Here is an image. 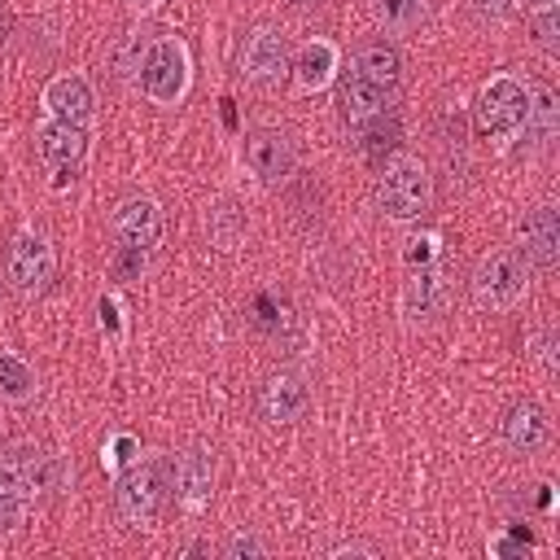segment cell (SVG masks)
Masks as SVG:
<instances>
[{"mask_svg":"<svg viewBox=\"0 0 560 560\" xmlns=\"http://www.w3.org/2000/svg\"><path fill=\"white\" fill-rule=\"evenodd\" d=\"M171 499V459L166 455H153V459H140L122 472L118 490H114V503H118V516L131 521V525H149Z\"/></svg>","mask_w":560,"mask_h":560,"instance_id":"6da1fadb","label":"cell"},{"mask_svg":"<svg viewBox=\"0 0 560 560\" xmlns=\"http://www.w3.org/2000/svg\"><path fill=\"white\" fill-rule=\"evenodd\" d=\"M376 201L389 219H416L429 210V175L420 162L411 158H398L381 171V184H376Z\"/></svg>","mask_w":560,"mask_h":560,"instance_id":"7a4b0ae2","label":"cell"},{"mask_svg":"<svg viewBox=\"0 0 560 560\" xmlns=\"http://www.w3.org/2000/svg\"><path fill=\"white\" fill-rule=\"evenodd\" d=\"M140 83L153 101L171 105L184 96L188 88V52L179 39H158L144 48V61H140Z\"/></svg>","mask_w":560,"mask_h":560,"instance_id":"3957f363","label":"cell"},{"mask_svg":"<svg viewBox=\"0 0 560 560\" xmlns=\"http://www.w3.org/2000/svg\"><path fill=\"white\" fill-rule=\"evenodd\" d=\"M61 481V468L39 446H4L0 451V486L22 494H52Z\"/></svg>","mask_w":560,"mask_h":560,"instance_id":"277c9868","label":"cell"},{"mask_svg":"<svg viewBox=\"0 0 560 560\" xmlns=\"http://www.w3.org/2000/svg\"><path fill=\"white\" fill-rule=\"evenodd\" d=\"M529 109V92L516 79H490L477 92V127L490 136H512L525 122Z\"/></svg>","mask_w":560,"mask_h":560,"instance_id":"5b68a950","label":"cell"},{"mask_svg":"<svg viewBox=\"0 0 560 560\" xmlns=\"http://www.w3.org/2000/svg\"><path fill=\"white\" fill-rule=\"evenodd\" d=\"M521 289H525V267H521L516 249H494L472 271V293L481 306H508V302H516Z\"/></svg>","mask_w":560,"mask_h":560,"instance_id":"8992f818","label":"cell"},{"mask_svg":"<svg viewBox=\"0 0 560 560\" xmlns=\"http://www.w3.org/2000/svg\"><path fill=\"white\" fill-rule=\"evenodd\" d=\"M4 271H9V284H13L22 298L44 293L48 280H52V249H48V241L35 236V232H22V236L9 245Z\"/></svg>","mask_w":560,"mask_h":560,"instance_id":"52a82bcc","label":"cell"},{"mask_svg":"<svg viewBox=\"0 0 560 560\" xmlns=\"http://www.w3.org/2000/svg\"><path fill=\"white\" fill-rule=\"evenodd\" d=\"M284 70H289V39L271 26L249 31L245 44H241V74L258 88H271Z\"/></svg>","mask_w":560,"mask_h":560,"instance_id":"ba28073f","label":"cell"},{"mask_svg":"<svg viewBox=\"0 0 560 560\" xmlns=\"http://www.w3.org/2000/svg\"><path fill=\"white\" fill-rule=\"evenodd\" d=\"M306 402H311V389H306V381H302L298 372H271V376L258 385V411H262V420H271V424L298 420V416L306 411Z\"/></svg>","mask_w":560,"mask_h":560,"instance_id":"9c48e42d","label":"cell"},{"mask_svg":"<svg viewBox=\"0 0 560 560\" xmlns=\"http://www.w3.org/2000/svg\"><path fill=\"white\" fill-rule=\"evenodd\" d=\"M516 254H521L525 262L542 267V271H547V267H556V258H560V219H556V210H551V206H538V210H529V214H525Z\"/></svg>","mask_w":560,"mask_h":560,"instance_id":"30bf717a","label":"cell"},{"mask_svg":"<svg viewBox=\"0 0 560 560\" xmlns=\"http://www.w3.org/2000/svg\"><path fill=\"white\" fill-rule=\"evenodd\" d=\"M35 149L39 158L52 166V171H79L83 153H88V136H83V122H44L39 136H35Z\"/></svg>","mask_w":560,"mask_h":560,"instance_id":"8fae6325","label":"cell"},{"mask_svg":"<svg viewBox=\"0 0 560 560\" xmlns=\"http://www.w3.org/2000/svg\"><path fill=\"white\" fill-rule=\"evenodd\" d=\"M214 490V455L210 451H184L171 459V494L188 508H201Z\"/></svg>","mask_w":560,"mask_h":560,"instance_id":"7c38bea8","label":"cell"},{"mask_svg":"<svg viewBox=\"0 0 560 560\" xmlns=\"http://www.w3.org/2000/svg\"><path fill=\"white\" fill-rule=\"evenodd\" d=\"M245 162H249V171H254L258 179L280 184V179L293 171V144H289L284 131L262 127V131H254V136L245 140Z\"/></svg>","mask_w":560,"mask_h":560,"instance_id":"4fadbf2b","label":"cell"},{"mask_svg":"<svg viewBox=\"0 0 560 560\" xmlns=\"http://www.w3.org/2000/svg\"><path fill=\"white\" fill-rule=\"evenodd\" d=\"M114 236H118L122 245L153 249V245H158V236H162L158 201H153V197H127V201L114 210Z\"/></svg>","mask_w":560,"mask_h":560,"instance_id":"5bb4252c","label":"cell"},{"mask_svg":"<svg viewBox=\"0 0 560 560\" xmlns=\"http://www.w3.org/2000/svg\"><path fill=\"white\" fill-rule=\"evenodd\" d=\"M503 438H508L512 451H538L547 442V411L529 398L512 402L508 416H503Z\"/></svg>","mask_w":560,"mask_h":560,"instance_id":"9a60e30c","label":"cell"},{"mask_svg":"<svg viewBox=\"0 0 560 560\" xmlns=\"http://www.w3.org/2000/svg\"><path fill=\"white\" fill-rule=\"evenodd\" d=\"M337 105H341V114L359 127V122H368L372 114L385 109V92H381L376 83H368L359 70H346L341 83H337Z\"/></svg>","mask_w":560,"mask_h":560,"instance_id":"2e32d148","label":"cell"},{"mask_svg":"<svg viewBox=\"0 0 560 560\" xmlns=\"http://www.w3.org/2000/svg\"><path fill=\"white\" fill-rule=\"evenodd\" d=\"M44 105H48L52 118H61V122H83V118L92 114V88H88V79H79V74H61V79L48 83Z\"/></svg>","mask_w":560,"mask_h":560,"instance_id":"e0dca14e","label":"cell"},{"mask_svg":"<svg viewBox=\"0 0 560 560\" xmlns=\"http://www.w3.org/2000/svg\"><path fill=\"white\" fill-rule=\"evenodd\" d=\"M354 70H359L368 83H376L381 92H389V88H398V79H402V57H398V48H394V44L372 39V44H363V48H359Z\"/></svg>","mask_w":560,"mask_h":560,"instance_id":"ac0fdd59","label":"cell"},{"mask_svg":"<svg viewBox=\"0 0 560 560\" xmlns=\"http://www.w3.org/2000/svg\"><path fill=\"white\" fill-rule=\"evenodd\" d=\"M332 66H337V52H332V44H324V39H311V44L298 52V61H293V74H298V83L311 92V88H324V83L332 79Z\"/></svg>","mask_w":560,"mask_h":560,"instance_id":"d6986e66","label":"cell"},{"mask_svg":"<svg viewBox=\"0 0 560 560\" xmlns=\"http://www.w3.org/2000/svg\"><path fill=\"white\" fill-rule=\"evenodd\" d=\"M438 306H442V276L433 267H424L420 276L407 280V315L429 319V315H438Z\"/></svg>","mask_w":560,"mask_h":560,"instance_id":"ffe728a7","label":"cell"},{"mask_svg":"<svg viewBox=\"0 0 560 560\" xmlns=\"http://www.w3.org/2000/svg\"><path fill=\"white\" fill-rule=\"evenodd\" d=\"M363 127V153L372 158V162H385V153H394L398 149V118L394 114H372L368 122H359Z\"/></svg>","mask_w":560,"mask_h":560,"instance_id":"44dd1931","label":"cell"},{"mask_svg":"<svg viewBox=\"0 0 560 560\" xmlns=\"http://www.w3.org/2000/svg\"><path fill=\"white\" fill-rule=\"evenodd\" d=\"M420 9H424V0H372L376 22H385V26H394V31L416 26V22H420Z\"/></svg>","mask_w":560,"mask_h":560,"instance_id":"7402d4cb","label":"cell"},{"mask_svg":"<svg viewBox=\"0 0 560 560\" xmlns=\"http://www.w3.org/2000/svg\"><path fill=\"white\" fill-rule=\"evenodd\" d=\"M31 385H35L31 368H26L18 354H0V394H4V398H26Z\"/></svg>","mask_w":560,"mask_h":560,"instance_id":"603a6c76","label":"cell"},{"mask_svg":"<svg viewBox=\"0 0 560 560\" xmlns=\"http://www.w3.org/2000/svg\"><path fill=\"white\" fill-rule=\"evenodd\" d=\"M529 118H534V127H538L542 140L556 131V96H551V88H538V92H534V101H529V109H525V122H529Z\"/></svg>","mask_w":560,"mask_h":560,"instance_id":"cb8c5ba5","label":"cell"},{"mask_svg":"<svg viewBox=\"0 0 560 560\" xmlns=\"http://www.w3.org/2000/svg\"><path fill=\"white\" fill-rule=\"evenodd\" d=\"M22 521H26L22 494H18V490H9V486H0V534H13V529H22Z\"/></svg>","mask_w":560,"mask_h":560,"instance_id":"d4e9b609","label":"cell"},{"mask_svg":"<svg viewBox=\"0 0 560 560\" xmlns=\"http://www.w3.org/2000/svg\"><path fill=\"white\" fill-rule=\"evenodd\" d=\"M144 254H149V249H140V245H118V254H114V276H118V280H136V276L144 271Z\"/></svg>","mask_w":560,"mask_h":560,"instance_id":"484cf974","label":"cell"},{"mask_svg":"<svg viewBox=\"0 0 560 560\" xmlns=\"http://www.w3.org/2000/svg\"><path fill=\"white\" fill-rule=\"evenodd\" d=\"M534 35H538L542 48H556V35H560V18H556V9L534 13Z\"/></svg>","mask_w":560,"mask_h":560,"instance_id":"4316f807","label":"cell"},{"mask_svg":"<svg viewBox=\"0 0 560 560\" xmlns=\"http://www.w3.org/2000/svg\"><path fill=\"white\" fill-rule=\"evenodd\" d=\"M223 551H228V556H262L267 547H262L258 538H245V534H241V538H232V542H228Z\"/></svg>","mask_w":560,"mask_h":560,"instance_id":"83f0119b","label":"cell"},{"mask_svg":"<svg viewBox=\"0 0 560 560\" xmlns=\"http://www.w3.org/2000/svg\"><path fill=\"white\" fill-rule=\"evenodd\" d=\"M481 4V13H512L516 9V0H477Z\"/></svg>","mask_w":560,"mask_h":560,"instance_id":"f1b7e54d","label":"cell"},{"mask_svg":"<svg viewBox=\"0 0 560 560\" xmlns=\"http://www.w3.org/2000/svg\"><path fill=\"white\" fill-rule=\"evenodd\" d=\"M429 245H433V241H411V249H407V258H411V262H416V258H420V262H424V258H429V254H433V249H429Z\"/></svg>","mask_w":560,"mask_h":560,"instance_id":"f546056e","label":"cell"},{"mask_svg":"<svg viewBox=\"0 0 560 560\" xmlns=\"http://www.w3.org/2000/svg\"><path fill=\"white\" fill-rule=\"evenodd\" d=\"M556 4H560V0H525L529 13H547V9H556Z\"/></svg>","mask_w":560,"mask_h":560,"instance_id":"4dcf8cb0","label":"cell"},{"mask_svg":"<svg viewBox=\"0 0 560 560\" xmlns=\"http://www.w3.org/2000/svg\"><path fill=\"white\" fill-rule=\"evenodd\" d=\"M293 9H311V4H319V0H289Z\"/></svg>","mask_w":560,"mask_h":560,"instance_id":"1f68e13d","label":"cell"},{"mask_svg":"<svg viewBox=\"0 0 560 560\" xmlns=\"http://www.w3.org/2000/svg\"><path fill=\"white\" fill-rule=\"evenodd\" d=\"M136 4H158V0H136Z\"/></svg>","mask_w":560,"mask_h":560,"instance_id":"d6a6232c","label":"cell"}]
</instances>
